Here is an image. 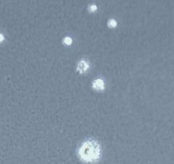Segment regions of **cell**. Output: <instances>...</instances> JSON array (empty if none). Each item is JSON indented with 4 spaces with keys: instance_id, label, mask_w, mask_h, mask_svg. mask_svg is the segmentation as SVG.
<instances>
[{
    "instance_id": "obj_1",
    "label": "cell",
    "mask_w": 174,
    "mask_h": 164,
    "mask_svg": "<svg viewBox=\"0 0 174 164\" xmlns=\"http://www.w3.org/2000/svg\"><path fill=\"white\" fill-rule=\"evenodd\" d=\"M101 146L93 139L84 140L78 146V156L84 163H93L98 162L101 157Z\"/></svg>"
},
{
    "instance_id": "obj_2",
    "label": "cell",
    "mask_w": 174,
    "mask_h": 164,
    "mask_svg": "<svg viewBox=\"0 0 174 164\" xmlns=\"http://www.w3.org/2000/svg\"><path fill=\"white\" fill-rule=\"evenodd\" d=\"M106 87V84L104 80L102 77H98L92 82V88L97 91H102Z\"/></svg>"
},
{
    "instance_id": "obj_3",
    "label": "cell",
    "mask_w": 174,
    "mask_h": 164,
    "mask_svg": "<svg viewBox=\"0 0 174 164\" xmlns=\"http://www.w3.org/2000/svg\"><path fill=\"white\" fill-rule=\"evenodd\" d=\"M89 68V63L85 59H81L78 62L76 65V71L82 74H84Z\"/></svg>"
},
{
    "instance_id": "obj_4",
    "label": "cell",
    "mask_w": 174,
    "mask_h": 164,
    "mask_svg": "<svg viewBox=\"0 0 174 164\" xmlns=\"http://www.w3.org/2000/svg\"><path fill=\"white\" fill-rule=\"evenodd\" d=\"M117 25V22L115 19H110L107 21V26L110 28H115Z\"/></svg>"
},
{
    "instance_id": "obj_5",
    "label": "cell",
    "mask_w": 174,
    "mask_h": 164,
    "mask_svg": "<svg viewBox=\"0 0 174 164\" xmlns=\"http://www.w3.org/2000/svg\"><path fill=\"white\" fill-rule=\"evenodd\" d=\"M62 42H63V43L65 45L70 46L72 44L73 40H72V38L70 37H66L64 38Z\"/></svg>"
},
{
    "instance_id": "obj_6",
    "label": "cell",
    "mask_w": 174,
    "mask_h": 164,
    "mask_svg": "<svg viewBox=\"0 0 174 164\" xmlns=\"http://www.w3.org/2000/svg\"><path fill=\"white\" fill-rule=\"evenodd\" d=\"M88 9L89 12H95L97 11L98 7L95 4H90L88 6Z\"/></svg>"
},
{
    "instance_id": "obj_7",
    "label": "cell",
    "mask_w": 174,
    "mask_h": 164,
    "mask_svg": "<svg viewBox=\"0 0 174 164\" xmlns=\"http://www.w3.org/2000/svg\"><path fill=\"white\" fill-rule=\"evenodd\" d=\"M5 40V37H4L3 34L0 33V42H2Z\"/></svg>"
}]
</instances>
